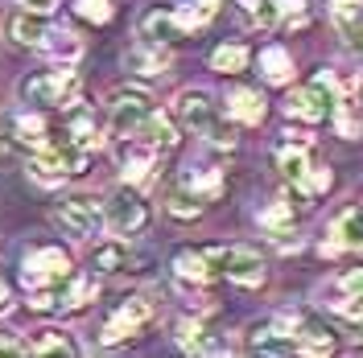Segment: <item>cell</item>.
Here are the masks:
<instances>
[{
  "mask_svg": "<svg viewBox=\"0 0 363 358\" xmlns=\"http://www.w3.org/2000/svg\"><path fill=\"white\" fill-rule=\"evenodd\" d=\"M21 280L33 309H54L62 301V284H70V255L62 247H38L25 255Z\"/></svg>",
  "mask_w": 363,
  "mask_h": 358,
  "instance_id": "6da1fadb",
  "label": "cell"
},
{
  "mask_svg": "<svg viewBox=\"0 0 363 358\" xmlns=\"http://www.w3.org/2000/svg\"><path fill=\"white\" fill-rule=\"evenodd\" d=\"M87 153L91 149H83V144H74V140L62 136V144H45V149L33 153L29 173L38 181H45V185H54L62 178H79V173H87Z\"/></svg>",
  "mask_w": 363,
  "mask_h": 358,
  "instance_id": "7a4b0ae2",
  "label": "cell"
},
{
  "mask_svg": "<svg viewBox=\"0 0 363 358\" xmlns=\"http://www.w3.org/2000/svg\"><path fill=\"white\" fill-rule=\"evenodd\" d=\"M79 95V74L74 70H38L21 79V99L25 103H38V108H70Z\"/></svg>",
  "mask_w": 363,
  "mask_h": 358,
  "instance_id": "3957f363",
  "label": "cell"
},
{
  "mask_svg": "<svg viewBox=\"0 0 363 358\" xmlns=\"http://www.w3.org/2000/svg\"><path fill=\"white\" fill-rule=\"evenodd\" d=\"M211 260H215L219 276L235 280V284H260L264 280V260L248 247H211Z\"/></svg>",
  "mask_w": 363,
  "mask_h": 358,
  "instance_id": "277c9868",
  "label": "cell"
},
{
  "mask_svg": "<svg viewBox=\"0 0 363 358\" xmlns=\"http://www.w3.org/2000/svg\"><path fill=\"white\" fill-rule=\"evenodd\" d=\"M58 223L67 226L70 235L87 239V235H99V231H104L108 210H104L95 198H87V194H74V198H67L62 206H58Z\"/></svg>",
  "mask_w": 363,
  "mask_h": 358,
  "instance_id": "5b68a950",
  "label": "cell"
},
{
  "mask_svg": "<svg viewBox=\"0 0 363 358\" xmlns=\"http://www.w3.org/2000/svg\"><path fill=\"white\" fill-rule=\"evenodd\" d=\"M149 321H153V305H149L145 296H128V301L116 305V313L108 317V325H104V334L99 337H104L108 346H116V342H124V337L140 334Z\"/></svg>",
  "mask_w": 363,
  "mask_h": 358,
  "instance_id": "8992f818",
  "label": "cell"
},
{
  "mask_svg": "<svg viewBox=\"0 0 363 358\" xmlns=\"http://www.w3.org/2000/svg\"><path fill=\"white\" fill-rule=\"evenodd\" d=\"M285 112L297 115V120H306V124H322L326 115L335 112V95H330V83L326 79H318L310 87H297L289 95V103H285Z\"/></svg>",
  "mask_w": 363,
  "mask_h": 358,
  "instance_id": "52a82bcc",
  "label": "cell"
},
{
  "mask_svg": "<svg viewBox=\"0 0 363 358\" xmlns=\"http://www.w3.org/2000/svg\"><path fill=\"white\" fill-rule=\"evenodd\" d=\"M153 115V103L145 91H116L112 95V132L116 136H133L140 132V124Z\"/></svg>",
  "mask_w": 363,
  "mask_h": 358,
  "instance_id": "ba28073f",
  "label": "cell"
},
{
  "mask_svg": "<svg viewBox=\"0 0 363 358\" xmlns=\"http://www.w3.org/2000/svg\"><path fill=\"white\" fill-rule=\"evenodd\" d=\"M108 223L120 235H136V231H145V223H149V206L140 202L136 190H116L112 198H108Z\"/></svg>",
  "mask_w": 363,
  "mask_h": 358,
  "instance_id": "9c48e42d",
  "label": "cell"
},
{
  "mask_svg": "<svg viewBox=\"0 0 363 358\" xmlns=\"http://www.w3.org/2000/svg\"><path fill=\"white\" fill-rule=\"evenodd\" d=\"M161 153L145 140V136H124L120 140V149H116V161H120V169H124V178L128 181H145L153 173V161Z\"/></svg>",
  "mask_w": 363,
  "mask_h": 358,
  "instance_id": "30bf717a",
  "label": "cell"
},
{
  "mask_svg": "<svg viewBox=\"0 0 363 358\" xmlns=\"http://www.w3.org/2000/svg\"><path fill=\"white\" fill-rule=\"evenodd\" d=\"M174 115L182 120V128H190V132H206V128L219 120L206 91H182L178 103H174Z\"/></svg>",
  "mask_w": 363,
  "mask_h": 358,
  "instance_id": "8fae6325",
  "label": "cell"
},
{
  "mask_svg": "<svg viewBox=\"0 0 363 358\" xmlns=\"http://www.w3.org/2000/svg\"><path fill=\"white\" fill-rule=\"evenodd\" d=\"M186 17H178V13H169V8H149L145 17H140V37H149V42H182L186 37Z\"/></svg>",
  "mask_w": 363,
  "mask_h": 358,
  "instance_id": "7c38bea8",
  "label": "cell"
},
{
  "mask_svg": "<svg viewBox=\"0 0 363 358\" xmlns=\"http://www.w3.org/2000/svg\"><path fill=\"white\" fill-rule=\"evenodd\" d=\"M285 325H289V334L297 342V354H330L335 350V337L326 325H318L310 317H285Z\"/></svg>",
  "mask_w": 363,
  "mask_h": 358,
  "instance_id": "4fadbf2b",
  "label": "cell"
},
{
  "mask_svg": "<svg viewBox=\"0 0 363 358\" xmlns=\"http://www.w3.org/2000/svg\"><path fill=\"white\" fill-rule=\"evenodd\" d=\"M330 21H335V29H339V37L347 42V50L363 58V17H359V0H330Z\"/></svg>",
  "mask_w": 363,
  "mask_h": 358,
  "instance_id": "5bb4252c",
  "label": "cell"
},
{
  "mask_svg": "<svg viewBox=\"0 0 363 358\" xmlns=\"http://www.w3.org/2000/svg\"><path fill=\"white\" fill-rule=\"evenodd\" d=\"M178 342L190 354H227V337H219L211 325H203V321H182Z\"/></svg>",
  "mask_w": 363,
  "mask_h": 358,
  "instance_id": "9a60e30c",
  "label": "cell"
},
{
  "mask_svg": "<svg viewBox=\"0 0 363 358\" xmlns=\"http://www.w3.org/2000/svg\"><path fill=\"white\" fill-rule=\"evenodd\" d=\"M174 272H178L182 280H194V284H206V280L219 276L215 260H211V247H186V251H178Z\"/></svg>",
  "mask_w": 363,
  "mask_h": 358,
  "instance_id": "2e32d148",
  "label": "cell"
},
{
  "mask_svg": "<svg viewBox=\"0 0 363 358\" xmlns=\"http://www.w3.org/2000/svg\"><path fill=\"white\" fill-rule=\"evenodd\" d=\"M124 67L133 70V74H161V70L169 67V54H165V45L161 42H145L133 45L128 54H124Z\"/></svg>",
  "mask_w": 363,
  "mask_h": 358,
  "instance_id": "e0dca14e",
  "label": "cell"
},
{
  "mask_svg": "<svg viewBox=\"0 0 363 358\" xmlns=\"http://www.w3.org/2000/svg\"><path fill=\"white\" fill-rule=\"evenodd\" d=\"M227 115H235V120H244V124H260V120H264V99H260V91H248V87L227 91Z\"/></svg>",
  "mask_w": 363,
  "mask_h": 358,
  "instance_id": "ac0fdd59",
  "label": "cell"
},
{
  "mask_svg": "<svg viewBox=\"0 0 363 358\" xmlns=\"http://www.w3.org/2000/svg\"><path fill=\"white\" fill-rule=\"evenodd\" d=\"M133 136H145L157 153H174V149H178V128H174V120H169V115H157V112L149 115V120L140 124V132H133Z\"/></svg>",
  "mask_w": 363,
  "mask_h": 358,
  "instance_id": "d6986e66",
  "label": "cell"
},
{
  "mask_svg": "<svg viewBox=\"0 0 363 358\" xmlns=\"http://www.w3.org/2000/svg\"><path fill=\"white\" fill-rule=\"evenodd\" d=\"M240 8H244V17L256 33H272L277 25H281V0H240Z\"/></svg>",
  "mask_w": 363,
  "mask_h": 358,
  "instance_id": "ffe728a7",
  "label": "cell"
},
{
  "mask_svg": "<svg viewBox=\"0 0 363 358\" xmlns=\"http://www.w3.org/2000/svg\"><path fill=\"white\" fill-rule=\"evenodd\" d=\"M9 37L17 45H42L50 33H45V25H42V13H17L13 21H9Z\"/></svg>",
  "mask_w": 363,
  "mask_h": 358,
  "instance_id": "44dd1931",
  "label": "cell"
},
{
  "mask_svg": "<svg viewBox=\"0 0 363 358\" xmlns=\"http://www.w3.org/2000/svg\"><path fill=\"white\" fill-rule=\"evenodd\" d=\"M260 74L269 79V83H289L294 79V58H289V50H281V45H269V50H260Z\"/></svg>",
  "mask_w": 363,
  "mask_h": 358,
  "instance_id": "7402d4cb",
  "label": "cell"
},
{
  "mask_svg": "<svg viewBox=\"0 0 363 358\" xmlns=\"http://www.w3.org/2000/svg\"><path fill=\"white\" fill-rule=\"evenodd\" d=\"M335 243L347 247V251H363V210H342L335 219Z\"/></svg>",
  "mask_w": 363,
  "mask_h": 358,
  "instance_id": "603a6c76",
  "label": "cell"
},
{
  "mask_svg": "<svg viewBox=\"0 0 363 358\" xmlns=\"http://www.w3.org/2000/svg\"><path fill=\"white\" fill-rule=\"evenodd\" d=\"M67 140L83 144V149H95V144H99V124H95V115L83 112V108H70V115H67Z\"/></svg>",
  "mask_w": 363,
  "mask_h": 358,
  "instance_id": "cb8c5ba5",
  "label": "cell"
},
{
  "mask_svg": "<svg viewBox=\"0 0 363 358\" xmlns=\"http://www.w3.org/2000/svg\"><path fill=\"white\" fill-rule=\"evenodd\" d=\"M260 226H264L269 235H277V239L294 235V206H289L285 198H277L269 210H260Z\"/></svg>",
  "mask_w": 363,
  "mask_h": 358,
  "instance_id": "d4e9b609",
  "label": "cell"
},
{
  "mask_svg": "<svg viewBox=\"0 0 363 358\" xmlns=\"http://www.w3.org/2000/svg\"><path fill=\"white\" fill-rule=\"evenodd\" d=\"M182 185H186L199 202H211V198H219V190H223V173H219V169H199V173H186Z\"/></svg>",
  "mask_w": 363,
  "mask_h": 358,
  "instance_id": "484cf974",
  "label": "cell"
},
{
  "mask_svg": "<svg viewBox=\"0 0 363 358\" xmlns=\"http://www.w3.org/2000/svg\"><path fill=\"white\" fill-rule=\"evenodd\" d=\"M91 264H95V272H120V268H128V247L120 243V239H108V243L95 247Z\"/></svg>",
  "mask_w": 363,
  "mask_h": 358,
  "instance_id": "4316f807",
  "label": "cell"
},
{
  "mask_svg": "<svg viewBox=\"0 0 363 358\" xmlns=\"http://www.w3.org/2000/svg\"><path fill=\"white\" fill-rule=\"evenodd\" d=\"M211 67L219 70V74H240V70L248 67V45H219L211 54Z\"/></svg>",
  "mask_w": 363,
  "mask_h": 358,
  "instance_id": "83f0119b",
  "label": "cell"
},
{
  "mask_svg": "<svg viewBox=\"0 0 363 358\" xmlns=\"http://www.w3.org/2000/svg\"><path fill=\"white\" fill-rule=\"evenodd\" d=\"M50 128H45V120L42 115H21V120H17V136H21L25 144H33V149H45V144H50Z\"/></svg>",
  "mask_w": 363,
  "mask_h": 358,
  "instance_id": "f1b7e54d",
  "label": "cell"
},
{
  "mask_svg": "<svg viewBox=\"0 0 363 358\" xmlns=\"http://www.w3.org/2000/svg\"><path fill=\"white\" fill-rule=\"evenodd\" d=\"M335 120H339V136H347V140H355V136L363 132V115L355 112V103H351V99L335 103Z\"/></svg>",
  "mask_w": 363,
  "mask_h": 358,
  "instance_id": "f546056e",
  "label": "cell"
},
{
  "mask_svg": "<svg viewBox=\"0 0 363 358\" xmlns=\"http://www.w3.org/2000/svg\"><path fill=\"white\" fill-rule=\"evenodd\" d=\"M29 350H33V354H74L70 337L58 334V330H45V334H38V342H33Z\"/></svg>",
  "mask_w": 363,
  "mask_h": 358,
  "instance_id": "4dcf8cb0",
  "label": "cell"
},
{
  "mask_svg": "<svg viewBox=\"0 0 363 358\" xmlns=\"http://www.w3.org/2000/svg\"><path fill=\"white\" fill-rule=\"evenodd\" d=\"M91 296H95V280H74V276H70V289L62 292L58 305H62V309H83Z\"/></svg>",
  "mask_w": 363,
  "mask_h": 358,
  "instance_id": "1f68e13d",
  "label": "cell"
},
{
  "mask_svg": "<svg viewBox=\"0 0 363 358\" xmlns=\"http://www.w3.org/2000/svg\"><path fill=\"white\" fill-rule=\"evenodd\" d=\"M169 214H178V219H199V198L182 185V190H174L169 194Z\"/></svg>",
  "mask_w": 363,
  "mask_h": 358,
  "instance_id": "d6a6232c",
  "label": "cell"
},
{
  "mask_svg": "<svg viewBox=\"0 0 363 358\" xmlns=\"http://www.w3.org/2000/svg\"><path fill=\"white\" fill-rule=\"evenodd\" d=\"M54 58H79V37L74 33H50V42H42Z\"/></svg>",
  "mask_w": 363,
  "mask_h": 358,
  "instance_id": "836d02e7",
  "label": "cell"
},
{
  "mask_svg": "<svg viewBox=\"0 0 363 358\" xmlns=\"http://www.w3.org/2000/svg\"><path fill=\"white\" fill-rule=\"evenodd\" d=\"M74 8H79V17H87V21H95V25L112 21V4H108V0H74Z\"/></svg>",
  "mask_w": 363,
  "mask_h": 358,
  "instance_id": "e575fe53",
  "label": "cell"
},
{
  "mask_svg": "<svg viewBox=\"0 0 363 358\" xmlns=\"http://www.w3.org/2000/svg\"><path fill=\"white\" fill-rule=\"evenodd\" d=\"M203 136L211 140V144H219V149H235V128H231L227 120H215V124H211Z\"/></svg>",
  "mask_w": 363,
  "mask_h": 358,
  "instance_id": "d590c367",
  "label": "cell"
},
{
  "mask_svg": "<svg viewBox=\"0 0 363 358\" xmlns=\"http://www.w3.org/2000/svg\"><path fill=\"white\" fill-rule=\"evenodd\" d=\"M215 8H219V0H194V8L186 13V25H194V29L206 25L211 17H215Z\"/></svg>",
  "mask_w": 363,
  "mask_h": 358,
  "instance_id": "8d00e7d4",
  "label": "cell"
},
{
  "mask_svg": "<svg viewBox=\"0 0 363 358\" xmlns=\"http://www.w3.org/2000/svg\"><path fill=\"white\" fill-rule=\"evenodd\" d=\"M339 289L347 292V296H363V268H347V272H342Z\"/></svg>",
  "mask_w": 363,
  "mask_h": 358,
  "instance_id": "74e56055",
  "label": "cell"
},
{
  "mask_svg": "<svg viewBox=\"0 0 363 358\" xmlns=\"http://www.w3.org/2000/svg\"><path fill=\"white\" fill-rule=\"evenodd\" d=\"M21 4L29 8V13H42V17H45V13H54V8H58V0H21Z\"/></svg>",
  "mask_w": 363,
  "mask_h": 358,
  "instance_id": "f35d334b",
  "label": "cell"
},
{
  "mask_svg": "<svg viewBox=\"0 0 363 358\" xmlns=\"http://www.w3.org/2000/svg\"><path fill=\"white\" fill-rule=\"evenodd\" d=\"M281 13L294 21V17H301V13H306V0H281Z\"/></svg>",
  "mask_w": 363,
  "mask_h": 358,
  "instance_id": "ab89813d",
  "label": "cell"
},
{
  "mask_svg": "<svg viewBox=\"0 0 363 358\" xmlns=\"http://www.w3.org/2000/svg\"><path fill=\"white\" fill-rule=\"evenodd\" d=\"M0 354H25L21 342H9V337H0Z\"/></svg>",
  "mask_w": 363,
  "mask_h": 358,
  "instance_id": "60d3db41",
  "label": "cell"
},
{
  "mask_svg": "<svg viewBox=\"0 0 363 358\" xmlns=\"http://www.w3.org/2000/svg\"><path fill=\"white\" fill-rule=\"evenodd\" d=\"M0 313H9V289H4V280H0Z\"/></svg>",
  "mask_w": 363,
  "mask_h": 358,
  "instance_id": "b9f144b4",
  "label": "cell"
}]
</instances>
